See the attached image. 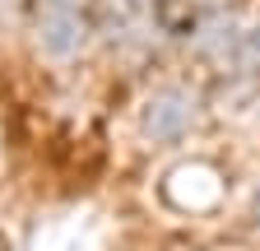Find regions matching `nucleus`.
I'll list each match as a JSON object with an SVG mask.
<instances>
[{
  "instance_id": "obj_1",
  "label": "nucleus",
  "mask_w": 260,
  "mask_h": 251,
  "mask_svg": "<svg viewBox=\"0 0 260 251\" xmlns=\"http://www.w3.org/2000/svg\"><path fill=\"white\" fill-rule=\"evenodd\" d=\"M195 121H200V93L186 84H162L149 93V103L140 112V135L149 144H177L190 135Z\"/></svg>"
},
{
  "instance_id": "obj_2",
  "label": "nucleus",
  "mask_w": 260,
  "mask_h": 251,
  "mask_svg": "<svg viewBox=\"0 0 260 251\" xmlns=\"http://www.w3.org/2000/svg\"><path fill=\"white\" fill-rule=\"evenodd\" d=\"M84 5L88 0H38V47L56 60H70L84 47Z\"/></svg>"
},
{
  "instance_id": "obj_3",
  "label": "nucleus",
  "mask_w": 260,
  "mask_h": 251,
  "mask_svg": "<svg viewBox=\"0 0 260 251\" xmlns=\"http://www.w3.org/2000/svg\"><path fill=\"white\" fill-rule=\"evenodd\" d=\"M251 224H255V233H260V191H255V205H251Z\"/></svg>"
}]
</instances>
